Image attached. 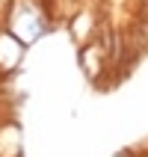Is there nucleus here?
Instances as JSON below:
<instances>
[{"label": "nucleus", "mask_w": 148, "mask_h": 157, "mask_svg": "<svg viewBox=\"0 0 148 157\" xmlns=\"http://www.w3.org/2000/svg\"><path fill=\"white\" fill-rule=\"evenodd\" d=\"M27 44L21 39L9 33V30H0V71H18L21 59H24Z\"/></svg>", "instance_id": "obj_1"}]
</instances>
